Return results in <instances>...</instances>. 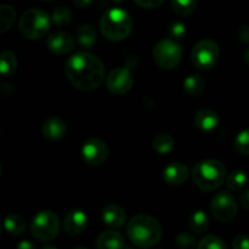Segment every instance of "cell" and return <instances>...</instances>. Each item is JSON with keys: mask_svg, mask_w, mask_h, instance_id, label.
I'll list each match as a JSON object with an SVG mask.
<instances>
[{"mask_svg": "<svg viewBox=\"0 0 249 249\" xmlns=\"http://www.w3.org/2000/svg\"><path fill=\"white\" fill-rule=\"evenodd\" d=\"M51 19H53V22L56 26H66L72 19V12L67 7L60 6L53 10V15H51Z\"/></svg>", "mask_w": 249, "mask_h": 249, "instance_id": "83f0119b", "label": "cell"}, {"mask_svg": "<svg viewBox=\"0 0 249 249\" xmlns=\"http://www.w3.org/2000/svg\"><path fill=\"white\" fill-rule=\"evenodd\" d=\"M0 233H1V223H0Z\"/></svg>", "mask_w": 249, "mask_h": 249, "instance_id": "7bdbcfd3", "label": "cell"}, {"mask_svg": "<svg viewBox=\"0 0 249 249\" xmlns=\"http://www.w3.org/2000/svg\"><path fill=\"white\" fill-rule=\"evenodd\" d=\"M91 1L92 0H73L75 6L79 7V9H85V7H88L91 4Z\"/></svg>", "mask_w": 249, "mask_h": 249, "instance_id": "8d00e7d4", "label": "cell"}, {"mask_svg": "<svg viewBox=\"0 0 249 249\" xmlns=\"http://www.w3.org/2000/svg\"><path fill=\"white\" fill-rule=\"evenodd\" d=\"M245 61H246V63L249 66V49L246 51V53H245Z\"/></svg>", "mask_w": 249, "mask_h": 249, "instance_id": "f35d334b", "label": "cell"}, {"mask_svg": "<svg viewBox=\"0 0 249 249\" xmlns=\"http://www.w3.org/2000/svg\"><path fill=\"white\" fill-rule=\"evenodd\" d=\"M43 249H57L56 247H51V246H46V247H44Z\"/></svg>", "mask_w": 249, "mask_h": 249, "instance_id": "60d3db41", "label": "cell"}, {"mask_svg": "<svg viewBox=\"0 0 249 249\" xmlns=\"http://www.w3.org/2000/svg\"><path fill=\"white\" fill-rule=\"evenodd\" d=\"M125 246L123 235L119 231L107 230L100 233L96 240V247L99 249H121Z\"/></svg>", "mask_w": 249, "mask_h": 249, "instance_id": "e0dca14e", "label": "cell"}, {"mask_svg": "<svg viewBox=\"0 0 249 249\" xmlns=\"http://www.w3.org/2000/svg\"><path fill=\"white\" fill-rule=\"evenodd\" d=\"M248 182V175L243 170H233L226 179V185L232 191H241Z\"/></svg>", "mask_w": 249, "mask_h": 249, "instance_id": "484cf974", "label": "cell"}, {"mask_svg": "<svg viewBox=\"0 0 249 249\" xmlns=\"http://www.w3.org/2000/svg\"><path fill=\"white\" fill-rule=\"evenodd\" d=\"M173 10L181 16H189L196 10V0H170Z\"/></svg>", "mask_w": 249, "mask_h": 249, "instance_id": "4316f807", "label": "cell"}, {"mask_svg": "<svg viewBox=\"0 0 249 249\" xmlns=\"http://www.w3.org/2000/svg\"><path fill=\"white\" fill-rule=\"evenodd\" d=\"M77 41L82 48H91L96 41V31L91 24H82L77 29Z\"/></svg>", "mask_w": 249, "mask_h": 249, "instance_id": "ffe728a7", "label": "cell"}, {"mask_svg": "<svg viewBox=\"0 0 249 249\" xmlns=\"http://www.w3.org/2000/svg\"><path fill=\"white\" fill-rule=\"evenodd\" d=\"M82 157L87 164L99 167L106 162L108 157V147L106 142L96 138L89 139L82 147Z\"/></svg>", "mask_w": 249, "mask_h": 249, "instance_id": "30bf717a", "label": "cell"}, {"mask_svg": "<svg viewBox=\"0 0 249 249\" xmlns=\"http://www.w3.org/2000/svg\"><path fill=\"white\" fill-rule=\"evenodd\" d=\"M0 175H1V165H0Z\"/></svg>", "mask_w": 249, "mask_h": 249, "instance_id": "ee69618b", "label": "cell"}, {"mask_svg": "<svg viewBox=\"0 0 249 249\" xmlns=\"http://www.w3.org/2000/svg\"><path fill=\"white\" fill-rule=\"evenodd\" d=\"M134 84V78L128 68H116L107 75V89L113 95H124L130 91Z\"/></svg>", "mask_w": 249, "mask_h": 249, "instance_id": "8fae6325", "label": "cell"}, {"mask_svg": "<svg viewBox=\"0 0 249 249\" xmlns=\"http://www.w3.org/2000/svg\"><path fill=\"white\" fill-rule=\"evenodd\" d=\"M17 65H18V61L12 51L0 53V74L5 75V77L14 74Z\"/></svg>", "mask_w": 249, "mask_h": 249, "instance_id": "44dd1931", "label": "cell"}, {"mask_svg": "<svg viewBox=\"0 0 249 249\" xmlns=\"http://www.w3.org/2000/svg\"><path fill=\"white\" fill-rule=\"evenodd\" d=\"M197 248L199 249H226L228 246L224 242L221 238L216 237V236H206L202 238L197 245Z\"/></svg>", "mask_w": 249, "mask_h": 249, "instance_id": "f1b7e54d", "label": "cell"}, {"mask_svg": "<svg viewBox=\"0 0 249 249\" xmlns=\"http://www.w3.org/2000/svg\"><path fill=\"white\" fill-rule=\"evenodd\" d=\"M60 231V219L53 211H41L33 218L31 224V232L36 240L40 242H50Z\"/></svg>", "mask_w": 249, "mask_h": 249, "instance_id": "8992f818", "label": "cell"}, {"mask_svg": "<svg viewBox=\"0 0 249 249\" xmlns=\"http://www.w3.org/2000/svg\"><path fill=\"white\" fill-rule=\"evenodd\" d=\"M88 228V215L82 209H72L63 220V230L70 236H78Z\"/></svg>", "mask_w": 249, "mask_h": 249, "instance_id": "7c38bea8", "label": "cell"}, {"mask_svg": "<svg viewBox=\"0 0 249 249\" xmlns=\"http://www.w3.org/2000/svg\"><path fill=\"white\" fill-rule=\"evenodd\" d=\"M204 88V79L201 74L195 73V74L189 75L184 80V90L190 96H196L201 94V91Z\"/></svg>", "mask_w": 249, "mask_h": 249, "instance_id": "d4e9b609", "label": "cell"}, {"mask_svg": "<svg viewBox=\"0 0 249 249\" xmlns=\"http://www.w3.org/2000/svg\"><path fill=\"white\" fill-rule=\"evenodd\" d=\"M17 248L18 249H33L34 245L31 242H27V241H23V242H21L18 246H17Z\"/></svg>", "mask_w": 249, "mask_h": 249, "instance_id": "74e56055", "label": "cell"}, {"mask_svg": "<svg viewBox=\"0 0 249 249\" xmlns=\"http://www.w3.org/2000/svg\"><path fill=\"white\" fill-rule=\"evenodd\" d=\"M46 45L48 48L53 51V53L57 55H66L73 51L75 43L74 39L65 32H55V33L50 34L46 39Z\"/></svg>", "mask_w": 249, "mask_h": 249, "instance_id": "4fadbf2b", "label": "cell"}, {"mask_svg": "<svg viewBox=\"0 0 249 249\" xmlns=\"http://www.w3.org/2000/svg\"><path fill=\"white\" fill-rule=\"evenodd\" d=\"M16 19V11L11 5H0V34L9 31L15 23Z\"/></svg>", "mask_w": 249, "mask_h": 249, "instance_id": "cb8c5ba5", "label": "cell"}, {"mask_svg": "<svg viewBox=\"0 0 249 249\" xmlns=\"http://www.w3.org/2000/svg\"><path fill=\"white\" fill-rule=\"evenodd\" d=\"M139 6L145 7V9H153L162 4L164 0H134Z\"/></svg>", "mask_w": 249, "mask_h": 249, "instance_id": "836d02e7", "label": "cell"}, {"mask_svg": "<svg viewBox=\"0 0 249 249\" xmlns=\"http://www.w3.org/2000/svg\"><path fill=\"white\" fill-rule=\"evenodd\" d=\"M41 1H53V0H41Z\"/></svg>", "mask_w": 249, "mask_h": 249, "instance_id": "b9f144b4", "label": "cell"}, {"mask_svg": "<svg viewBox=\"0 0 249 249\" xmlns=\"http://www.w3.org/2000/svg\"><path fill=\"white\" fill-rule=\"evenodd\" d=\"M233 147L241 155H249V129H245L236 136Z\"/></svg>", "mask_w": 249, "mask_h": 249, "instance_id": "f546056e", "label": "cell"}, {"mask_svg": "<svg viewBox=\"0 0 249 249\" xmlns=\"http://www.w3.org/2000/svg\"><path fill=\"white\" fill-rule=\"evenodd\" d=\"M219 124V116L212 109H199L195 116V125L202 131H211Z\"/></svg>", "mask_w": 249, "mask_h": 249, "instance_id": "ac0fdd59", "label": "cell"}, {"mask_svg": "<svg viewBox=\"0 0 249 249\" xmlns=\"http://www.w3.org/2000/svg\"><path fill=\"white\" fill-rule=\"evenodd\" d=\"M226 168L218 160H204L197 163L192 170L195 185L202 191H214L225 181Z\"/></svg>", "mask_w": 249, "mask_h": 249, "instance_id": "3957f363", "label": "cell"}, {"mask_svg": "<svg viewBox=\"0 0 249 249\" xmlns=\"http://www.w3.org/2000/svg\"><path fill=\"white\" fill-rule=\"evenodd\" d=\"M126 233L133 245L139 248H151L160 242L163 229L160 221L148 214H139L129 220Z\"/></svg>", "mask_w": 249, "mask_h": 249, "instance_id": "7a4b0ae2", "label": "cell"}, {"mask_svg": "<svg viewBox=\"0 0 249 249\" xmlns=\"http://www.w3.org/2000/svg\"><path fill=\"white\" fill-rule=\"evenodd\" d=\"M240 201H241V204L243 206V208L248 209L249 211V189L245 190V191L242 192V195H241L240 197Z\"/></svg>", "mask_w": 249, "mask_h": 249, "instance_id": "d590c367", "label": "cell"}, {"mask_svg": "<svg viewBox=\"0 0 249 249\" xmlns=\"http://www.w3.org/2000/svg\"><path fill=\"white\" fill-rule=\"evenodd\" d=\"M189 226L195 233L201 235L209 228V218L203 211H195L189 218Z\"/></svg>", "mask_w": 249, "mask_h": 249, "instance_id": "d6986e66", "label": "cell"}, {"mask_svg": "<svg viewBox=\"0 0 249 249\" xmlns=\"http://www.w3.org/2000/svg\"><path fill=\"white\" fill-rule=\"evenodd\" d=\"M238 38L245 43H249V26H242L238 29Z\"/></svg>", "mask_w": 249, "mask_h": 249, "instance_id": "e575fe53", "label": "cell"}, {"mask_svg": "<svg viewBox=\"0 0 249 249\" xmlns=\"http://www.w3.org/2000/svg\"><path fill=\"white\" fill-rule=\"evenodd\" d=\"M187 178H189V169L186 165L180 162L170 163L163 170V179L168 185H172V186L184 184Z\"/></svg>", "mask_w": 249, "mask_h": 249, "instance_id": "5bb4252c", "label": "cell"}, {"mask_svg": "<svg viewBox=\"0 0 249 249\" xmlns=\"http://www.w3.org/2000/svg\"><path fill=\"white\" fill-rule=\"evenodd\" d=\"M177 245L180 248L184 249L194 248L197 246L196 242H195V238L191 235H189V233H180L177 237Z\"/></svg>", "mask_w": 249, "mask_h": 249, "instance_id": "4dcf8cb0", "label": "cell"}, {"mask_svg": "<svg viewBox=\"0 0 249 249\" xmlns=\"http://www.w3.org/2000/svg\"><path fill=\"white\" fill-rule=\"evenodd\" d=\"M102 220L109 228L118 229L125 224L126 214L122 207L117 204H108L102 211Z\"/></svg>", "mask_w": 249, "mask_h": 249, "instance_id": "2e32d148", "label": "cell"}, {"mask_svg": "<svg viewBox=\"0 0 249 249\" xmlns=\"http://www.w3.org/2000/svg\"><path fill=\"white\" fill-rule=\"evenodd\" d=\"M66 77L71 84L82 91H92L100 88L105 79V67L97 56L80 51L66 62Z\"/></svg>", "mask_w": 249, "mask_h": 249, "instance_id": "6da1fadb", "label": "cell"}, {"mask_svg": "<svg viewBox=\"0 0 249 249\" xmlns=\"http://www.w3.org/2000/svg\"><path fill=\"white\" fill-rule=\"evenodd\" d=\"M219 46L211 39L198 41L192 50L191 60L195 67L201 71H208L216 65L219 60Z\"/></svg>", "mask_w": 249, "mask_h": 249, "instance_id": "ba28073f", "label": "cell"}, {"mask_svg": "<svg viewBox=\"0 0 249 249\" xmlns=\"http://www.w3.org/2000/svg\"><path fill=\"white\" fill-rule=\"evenodd\" d=\"M66 130H67L66 122L60 117H50V118H48L44 122L43 128H41L44 138L50 141H56L62 138L66 134Z\"/></svg>", "mask_w": 249, "mask_h": 249, "instance_id": "9a60e30c", "label": "cell"}, {"mask_svg": "<svg viewBox=\"0 0 249 249\" xmlns=\"http://www.w3.org/2000/svg\"><path fill=\"white\" fill-rule=\"evenodd\" d=\"M153 60L163 70L178 67L182 58V49L172 39H162L153 48Z\"/></svg>", "mask_w": 249, "mask_h": 249, "instance_id": "52a82bcc", "label": "cell"}, {"mask_svg": "<svg viewBox=\"0 0 249 249\" xmlns=\"http://www.w3.org/2000/svg\"><path fill=\"white\" fill-rule=\"evenodd\" d=\"M113 2H116V4H122V2H124L125 0H112Z\"/></svg>", "mask_w": 249, "mask_h": 249, "instance_id": "ab89813d", "label": "cell"}, {"mask_svg": "<svg viewBox=\"0 0 249 249\" xmlns=\"http://www.w3.org/2000/svg\"><path fill=\"white\" fill-rule=\"evenodd\" d=\"M152 146L157 153H160V155H167L174 147V139L169 134L160 133L153 139Z\"/></svg>", "mask_w": 249, "mask_h": 249, "instance_id": "603a6c76", "label": "cell"}, {"mask_svg": "<svg viewBox=\"0 0 249 249\" xmlns=\"http://www.w3.org/2000/svg\"><path fill=\"white\" fill-rule=\"evenodd\" d=\"M211 209L214 218L221 223L232 221L238 212L237 202L229 191L218 192L212 199Z\"/></svg>", "mask_w": 249, "mask_h": 249, "instance_id": "9c48e42d", "label": "cell"}, {"mask_svg": "<svg viewBox=\"0 0 249 249\" xmlns=\"http://www.w3.org/2000/svg\"><path fill=\"white\" fill-rule=\"evenodd\" d=\"M102 36L112 41H121L128 38L133 31V19L123 9H111L102 15L100 19Z\"/></svg>", "mask_w": 249, "mask_h": 249, "instance_id": "277c9868", "label": "cell"}, {"mask_svg": "<svg viewBox=\"0 0 249 249\" xmlns=\"http://www.w3.org/2000/svg\"><path fill=\"white\" fill-rule=\"evenodd\" d=\"M50 24V16L45 11L40 9H29L22 14L18 29L24 38L36 40L48 34Z\"/></svg>", "mask_w": 249, "mask_h": 249, "instance_id": "5b68a950", "label": "cell"}, {"mask_svg": "<svg viewBox=\"0 0 249 249\" xmlns=\"http://www.w3.org/2000/svg\"><path fill=\"white\" fill-rule=\"evenodd\" d=\"M235 249H249V237L246 235H240L233 240L232 243Z\"/></svg>", "mask_w": 249, "mask_h": 249, "instance_id": "d6a6232c", "label": "cell"}, {"mask_svg": "<svg viewBox=\"0 0 249 249\" xmlns=\"http://www.w3.org/2000/svg\"><path fill=\"white\" fill-rule=\"evenodd\" d=\"M4 228L11 235L19 236L26 230V223L22 216L17 214H9L4 219Z\"/></svg>", "mask_w": 249, "mask_h": 249, "instance_id": "7402d4cb", "label": "cell"}, {"mask_svg": "<svg viewBox=\"0 0 249 249\" xmlns=\"http://www.w3.org/2000/svg\"><path fill=\"white\" fill-rule=\"evenodd\" d=\"M169 33L175 39L182 38V36H185V33H186L185 24L181 23V22H173L169 27Z\"/></svg>", "mask_w": 249, "mask_h": 249, "instance_id": "1f68e13d", "label": "cell"}]
</instances>
